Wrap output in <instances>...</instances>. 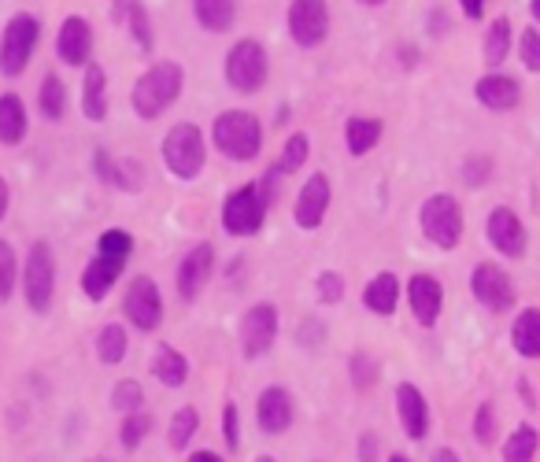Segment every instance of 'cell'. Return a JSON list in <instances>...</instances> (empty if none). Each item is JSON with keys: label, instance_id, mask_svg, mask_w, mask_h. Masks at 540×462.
Returning a JSON list of instances; mask_svg holds the SVG:
<instances>
[{"label": "cell", "instance_id": "cell-1", "mask_svg": "<svg viewBox=\"0 0 540 462\" xmlns=\"http://www.w3.org/2000/svg\"><path fill=\"white\" fill-rule=\"evenodd\" d=\"M130 256H134V237H130V233L126 230L100 233L97 252H93V259H89L86 270H82V292H86V300L100 304V300L119 285Z\"/></svg>", "mask_w": 540, "mask_h": 462}, {"label": "cell", "instance_id": "cell-2", "mask_svg": "<svg viewBox=\"0 0 540 462\" xmlns=\"http://www.w3.org/2000/svg\"><path fill=\"white\" fill-rule=\"evenodd\" d=\"M185 89V67L178 60H160L152 63L141 78L134 82V93H130V104H134L137 119L156 122L160 115L178 104Z\"/></svg>", "mask_w": 540, "mask_h": 462}, {"label": "cell", "instance_id": "cell-3", "mask_svg": "<svg viewBox=\"0 0 540 462\" xmlns=\"http://www.w3.org/2000/svg\"><path fill=\"white\" fill-rule=\"evenodd\" d=\"M211 145L234 163H252L263 152V122L252 111H222L211 122Z\"/></svg>", "mask_w": 540, "mask_h": 462}, {"label": "cell", "instance_id": "cell-4", "mask_svg": "<svg viewBox=\"0 0 540 462\" xmlns=\"http://www.w3.org/2000/svg\"><path fill=\"white\" fill-rule=\"evenodd\" d=\"M208 163V141L197 122H174L167 137H163V167L178 178V182H193L204 174Z\"/></svg>", "mask_w": 540, "mask_h": 462}, {"label": "cell", "instance_id": "cell-5", "mask_svg": "<svg viewBox=\"0 0 540 462\" xmlns=\"http://www.w3.org/2000/svg\"><path fill=\"white\" fill-rule=\"evenodd\" d=\"M418 226H422V237L433 248L455 252L463 241V230H467V215H463V204L452 193H433L418 207Z\"/></svg>", "mask_w": 540, "mask_h": 462}, {"label": "cell", "instance_id": "cell-6", "mask_svg": "<svg viewBox=\"0 0 540 462\" xmlns=\"http://www.w3.org/2000/svg\"><path fill=\"white\" fill-rule=\"evenodd\" d=\"M37 41H41V19L30 12H15L4 23V34H0V74L19 78L34 60Z\"/></svg>", "mask_w": 540, "mask_h": 462}, {"label": "cell", "instance_id": "cell-7", "mask_svg": "<svg viewBox=\"0 0 540 462\" xmlns=\"http://www.w3.org/2000/svg\"><path fill=\"white\" fill-rule=\"evenodd\" d=\"M270 78V56L263 49V41L256 37H241L234 49L226 52V82L234 93L241 97H252L259 89L267 86Z\"/></svg>", "mask_w": 540, "mask_h": 462}, {"label": "cell", "instance_id": "cell-8", "mask_svg": "<svg viewBox=\"0 0 540 462\" xmlns=\"http://www.w3.org/2000/svg\"><path fill=\"white\" fill-rule=\"evenodd\" d=\"M23 296L34 315H49L56 296V252L49 241H34L23 263Z\"/></svg>", "mask_w": 540, "mask_h": 462}, {"label": "cell", "instance_id": "cell-9", "mask_svg": "<svg viewBox=\"0 0 540 462\" xmlns=\"http://www.w3.org/2000/svg\"><path fill=\"white\" fill-rule=\"evenodd\" d=\"M270 204L267 196L259 193L256 182L237 185L234 193L222 200V230L230 237H256L267 226Z\"/></svg>", "mask_w": 540, "mask_h": 462}, {"label": "cell", "instance_id": "cell-10", "mask_svg": "<svg viewBox=\"0 0 540 462\" xmlns=\"http://www.w3.org/2000/svg\"><path fill=\"white\" fill-rule=\"evenodd\" d=\"M470 292L489 315H507L518 304V289L500 263H478L470 270Z\"/></svg>", "mask_w": 540, "mask_h": 462}, {"label": "cell", "instance_id": "cell-11", "mask_svg": "<svg viewBox=\"0 0 540 462\" xmlns=\"http://www.w3.org/2000/svg\"><path fill=\"white\" fill-rule=\"evenodd\" d=\"M123 315L130 318L137 333H156L163 326V292L148 274L130 278L123 292Z\"/></svg>", "mask_w": 540, "mask_h": 462}, {"label": "cell", "instance_id": "cell-12", "mask_svg": "<svg viewBox=\"0 0 540 462\" xmlns=\"http://www.w3.org/2000/svg\"><path fill=\"white\" fill-rule=\"evenodd\" d=\"M285 23H289V37L300 49H319L330 37V4L326 0H293Z\"/></svg>", "mask_w": 540, "mask_h": 462}, {"label": "cell", "instance_id": "cell-13", "mask_svg": "<svg viewBox=\"0 0 540 462\" xmlns=\"http://www.w3.org/2000/svg\"><path fill=\"white\" fill-rule=\"evenodd\" d=\"M278 326H282V318H278V307L274 304H252L241 318V355L245 359H263V355L274 348L278 341Z\"/></svg>", "mask_w": 540, "mask_h": 462}, {"label": "cell", "instance_id": "cell-14", "mask_svg": "<svg viewBox=\"0 0 540 462\" xmlns=\"http://www.w3.org/2000/svg\"><path fill=\"white\" fill-rule=\"evenodd\" d=\"M215 263H219V256H215V244L211 241H200L193 244L189 252L182 256V263H178V274H174V285H178V296L182 300H200V292L208 289L211 274H215Z\"/></svg>", "mask_w": 540, "mask_h": 462}, {"label": "cell", "instance_id": "cell-15", "mask_svg": "<svg viewBox=\"0 0 540 462\" xmlns=\"http://www.w3.org/2000/svg\"><path fill=\"white\" fill-rule=\"evenodd\" d=\"M485 237L507 259H522L529 248V230L526 222L518 219L515 207H492L489 219H485Z\"/></svg>", "mask_w": 540, "mask_h": 462}, {"label": "cell", "instance_id": "cell-16", "mask_svg": "<svg viewBox=\"0 0 540 462\" xmlns=\"http://www.w3.org/2000/svg\"><path fill=\"white\" fill-rule=\"evenodd\" d=\"M296 422V400L285 385H267L256 400V426L263 437H285Z\"/></svg>", "mask_w": 540, "mask_h": 462}, {"label": "cell", "instance_id": "cell-17", "mask_svg": "<svg viewBox=\"0 0 540 462\" xmlns=\"http://www.w3.org/2000/svg\"><path fill=\"white\" fill-rule=\"evenodd\" d=\"M333 204V185L326 174H307V182L300 185V196H296L293 204V219L296 226L304 233L319 230L322 219H326V211Z\"/></svg>", "mask_w": 540, "mask_h": 462}, {"label": "cell", "instance_id": "cell-18", "mask_svg": "<svg viewBox=\"0 0 540 462\" xmlns=\"http://www.w3.org/2000/svg\"><path fill=\"white\" fill-rule=\"evenodd\" d=\"M396 418H400V429L407 433V440H426L430 437V403H426V392L411 385V381H400L396 385Z\"/></svg>", "mask_w": 540, "mask_h": 462}, {"label": "cell", "instance_id": "cell-19", "mask_svg": "<svg viewBox=\"0 0 540 462\" xmlns=\"http://www.w3.org/2000/svg\"><path fill=\"white\" fill-rule=\"evenodd\" d=\"M56 56L67 67H86L93 60V26L86 15H67L56 34Z\"/></svg>", "mask_w": 540, "mask_h": 462}, {"label": "cell", "instance_id": "cell-20", "mask_svg": "<svg viewBox=\"0 0 540 462\" xmlns=\"http://www.w3.org/2000/svg\"><path fill=\"white\" fill-rule=\"evenodd\" d=\"M407 304H411V315H415L418 326L433 329L444 311V285L433 274H415L407 281Z\"/></svg>", "mask_w": 540, "mask_h": 462}, {"label": "cell", "instance_id": "cell-21", "mask_svg": "<svg viewBox=\"0 0 540 462\" xmlns=\"http://www.w3.org/2000/svg\"><path fill=\"white\" fill-rule=\"evenodd\" d=\"M474 97H478L481 108L489 111H515L518 100H522V86H518V78H511V74L489 71L474 82Z\"/></svg>", "mask_w": 540, "mask_h": 462}, {"label": "cell", "instance_id": "cell-22", "mask_svg": "<svg viewBox=\"0 0 540 462\" xmlns=\"http://www.w3.org/2000/svg\"><path fill=\"white\" fill-rule=\"evenodd\" d=\"M400 296H404V281L396 278L393 270H378L367 281V289H363V307L370 315L389 318L396 311V304H400Z\"/></svg>", "mask_w": 540, "mask_h": 462}, {"label": "cell", "instance_id": "cell-23", "mask_svg": "<svg viewBox=\"0 0 540 462\" xmlns=\"http://www.w3.org/2000/svg\"><path fill=\"white\" fill-rule=\"evenodd\" d=\"M82 71H86V78H82V115L89 122H104L108 119V71L93 60Z\"/></svg>", "mask_w": 540, "mask_h": 462}, {"label": "cell", "instance_id": "cell-24", "mask_svg": "<svg viewBox=\"0 0 540 462\" xmlns=\"http://www.w3.org/2000/svg\"><path fill=\"white\" fill-rule=\"evenodd\" d=\"M115 19L130 30L137 52H152V45H156V30H152V15H148V8L141 0H115Z\"/></svg>", "mask_w": 540, "mask_h": 462}, {"label": "cell", "instance_id": "cell-25", "mask_svg": "<svg viewBox=\"0 0 540 462\" xmlns=\"http://www.w3.org/2000/svg\"><path fill=\"white\" fill-rule=\"evenodd\" d=\"M30 134V115L19 93H0V145H23Z\"/></svg>", "mask_w": 540, "mask_h": 462}, {"label": "cell", "instance_id": "cell-26", "mask_svg": "<svg viewBox=\"0 0 540 462\" xmlns=\"http://www.w3.org/2000/svg\"><path fill=\"white\" fill-rule=\"evenodd\" d=\"M381 137H385V122L374 119V115H352L344 122V148H348V156L374 152L381 145Z\"/></svg>", "mask_w": 540, "mask_h": 462}, {"label": "cell", "instance_id": "cell-27", "mask_svg": "<svg viewBox=\"0 0 540 462\" xmlns=\"http://www.w3.org/2000/svg\"><path fill=\"white\" fill-rule=\"evenodd\" d=\"M152 377L160 385H167V389H182L185 381H189V359L174 344H156V352H152Z\"/></svg>", "mask_w": 540, "mask_h": 462}, {"label": "cell", "instance_id": "cell-28", "mask_svg": "<svg viewBox=\"0 0 540 462\" xmlns=\"http://www.w3.org/2000/svg\"><path fill=\"white\" fill-rule=\"evenodd\" d=\"M511 344L515 352L529 363L540 359V311L537 307H522L515 315V326H511Z\"/></svg>", "mask_w": 540, "mask_h": 462}, {"label": "cell", "instance_id": "cell-29", "mask_svg": "<svg viewBox=\"0 0 540 462\" xmlns=\"http://www.w3.org/2000/svg\"><path fill=\"white\" fill-rule=\"evenodd\" d=\"M515 49V34H511V19L507 15H496L485 30V41H481V56H485V67H504L507 56Z\"/></svg>", "mask_w": 540, "mask_h": 462}, {"label": "cell", "instance_id": "cell-30", "mask_svg": "<svg viewBox=\"0 0 540 462\" xmlns=\"http://www.w3.org/2000/svg\"><path fill=\"white\" fill-rule=\"evenodd\" d=\"M193 15L208 34H226L237 23V0H193Z\"/></svg>", "mask_w": 540, "mask_h": 462}, {"label": "cell", "instance_id": "cell-31", "mask_svg": "<svg viewBox=\"0 0 540 462\" xmlns=\"http://www.w3.org/2000/svg\"><path fill=\"white\" fill-rule=\"evenodd\" d=\"M37 111L41 119L60 122L67 115V86H63L60 74H45L41 86H37Z\"/></svg>", "mask_w": 540, "mask_h": 462}, {"label": "cell", "instance_id": "cell-32", "mask_svg": "<svg viewBox=\"0 0 540 462\" xmlns=\"http://www.w3.org/2000/svg\"><path fill=\"white\" fill-rule=\"evenodd\" d=\"M200 433V411L197 407H178V411L171 414V422H167V444H171L174 451H189V440Z\"/></svg>", "mask_w": 540, "mask_h": 462}, {"label": "cell", "instance_id": "cell-33", "mask_svg": "<svg viewBox=\"0 0 540 462\" xmlns=\"http://www.w3.org/2000/svg\"><path fill=\"white\" fill-rule=\"evenodd\" d=\"M537 448H540L537 426L522 422V426H515V433H507L504 462H537Z\"/></svg>", "mask_w": 540, "mask_h": 462}, {"label": "cell", "instance_id": "cell-34", "mask_svg": "<svg viewBox=\"0 0 540 462\" xmlns=\"http://www.w3.org/2000/svg\"><path fill=\"white\" fill-rule=\"evenodd\" d=\"M130 352V337H126V329L119 322H111L97 333V359L104 366H119Z\"/></svg>", "mask_w": 540, "mask_h": 462}, {"label": "cell", "instance_id": "cell-35", "mask_svg": "<svg viewBox=\"0 0 540 462\" xmlns=\"http://www.w3.org/2000/svg\"><path fill=\"white\" fill-rule=\"evenodd\" d=\"M348 377H352V389L356 392H374L381 381V363L374 359L370 352H356L352 359H348Z\"/></svg>", "mask_w": 540, "mask_h": 462}, {"label": "cell", "instance_id": "cell-36", "mask_svg": "<svg viewBox=\"0 0 540 462\" xmlns=\"http://www.w3.org/2000/svg\"><path fill=\"white\" fill-rule=\"evenodd\" d=\"M307 159H311V137L307 134H289L282 145V156L274 163V171L282 174H296L300 167H307Z\"/></svg>", "mask_w": 540, "mask_h": 462}, {"label": "cell", "instance_id": "cell-37", "mask_svg": "<svg viewBox=\"0 0 540 462\" xmlns=\"http://www.w3.org/2000/svg\"><path fill=\"white\" fill-rule=\"evenodd\" d=\"M148 433H152V414H145V411L123 414V426H119V444H123L126 451L141 448V444L148 440Z\"/></svg>", "mask_w": 540, "mask_h": 462}, {"label": "cell", "instance_id": "cell-38", "mask_svg": "<svg viewBox=\"0 0 540 462\" xmlns=\"http://www.w3.org/2000/svg\"><path fill=\"white\" fill-rule=\"evenodd\" d=\"M111 407L119 414L141 411V407H145V389H141V381H134V377L115 381V389H111Z\"/></svg>", "mask_w": 540, "mask_h": 462}, {"label": "cell", "instance_id": "cell-39", "mask_svg": "<svg viewBox=\"0 0 540 462\" xmlns=\"http://www.w3.org/2000/svg\"><path fill=\"white\" fill-rule=\"evenodd\" d=\"M15 281H19V256H15L12 241L0 237V304H8L15 292Z\"/></svg>", "mask_w": 540, "mask_h": 462}, {"label": "cell", "instance_id": "cell-40", "mask_svg": "<svg viewBox=\"0 0 540 462\" xmlns=\"http://www.w3.org/2000/svg\"><path fill=\"white\" fill-rule=\"evenodd\" d=\"M496 433H500V414L492 407L489 400L478 403V411H474V440H478L481 448H492L496 444Z\"/></svg>", "mask_w": 540, "mask_h": 462}, {"label": "cell", "instance_id": "cell-41", "mask_svg": "<svg viewBox=\"0 0 540 462\" xmlns=\"http://www.w3.org/2000/svg\"><path fill=\"white\" fill-rule=\"evenodd\" d=\"M518 60H522V67H526L529 74L540 71V30H537V23L526 26L522 37H518Z\"/></svg>", "mask_w": 540, "mask_h": 462}, {"label": "cell", "instance_id": "cell-42", "mask_svg": "<svg viewBox=\"0 0 540 462\" xmlns=\"http://www.w3.org/2000/svg\"><path fill=\"white\" fill-rule=\"evenodd\" d=\"M315 296H319V304H341L344 300V278L337 270H322L319 278H315Z\"/></svg>", "mask_w": 540, "mask_h": 462}, {"label": "cell", "instance_id": "cell-43", "mask_svg": "<svg viewBox=\"0 0 540 462\" xmlns=\"http://www.w3.org/2000/svg\"><path fill=\"white\" fill-rule=\"evenodd\" d=\"M296 344L300 348H319V344H326V322H322L319 315H307L300 326H296Z\"/></svg>", "mask_w": 540, "mask_h": 462}, {"label": "cell", "instance_id": "cell-44", "mask_svg": "<svg viewBox=\"0 0 540 462\" xmlns=\"http://www.w3.org/2000/svg\"><path fill=\"white\" fill-rule=\"evenodd\" d=\"M222 440L230 451H241V407L237 403L222 407Z\"/></svg>", "mask_w": 540, "mask_h": 462}, {"label": "cell", "instance_id": "cell-45", "mask_svg": "<svg viewBox=\"0 0 540 462\" xmlns=\"http://www.w3.org/2000/svg\"><path fill=\"white\" fill-rule=\"evenodd\" d=\"M489 178H492V159L467 156V163H463V182H467L470 189H481V185H489Z\"/></svg>", "mask_w": 540, "mask_h": 462}, {"label": "cell", "instance_id": "cell-46", "mask_svg": "<svg viewBox=\"0 0 540 462\" xmlns=\"http://www.w3.org/2000/svg\"><path fill=\"white\" fill-rule=\"evenodd\" d=\"M356 459L359 462H381V440L378 433H363L356 440Z\"/></svg>", "mask_w": 540, "mask_h": 462}, {"label": "cell", "instance_id": "cell-47", "mask_svg": "<svg viewBox=\"0 0 540 462\" xmlns=\"http://www.w3.org/2000/svg\"><path fill=\"white\" fill-rule=\"evenodd\" d=\"M455 4L463 8V15H467V19H474V23H478L481 15H485V4H489V0H455Z\"/></svg>", "mask_w": 540, "mask_h": 462}, {"label": "cell", "instance_id": "cell-48", "mask_svg": "<svg viewBox=\"0 0 540 462\" xmlns=\"http://www.w3.org/2000/svg\"><path fill=\"white\" fill-rule=\"evenodd\" d=\"M518 392H522V403H526L529 411H537V392H533V381H529V377L518 381Z\"/></svg>", "mask_w": 540, "mask_h": 462}, {"label": "cell", "instance_id": "cell-49", "mask_svg": "<svg viewBox=\"0 0 540 462\" xmlns=\"http://www.w3.org/2000/svg\"><path fill=\"white\" fill-rule=\"evenodd\" d=\"M8 207H12V189H8L4 174H0V222L8 219Z\"/></svg>", "mask_w": 540, "mask_h": 462}, {"label": "cell", "instance_id": "cell-50", "mask_svg": "<svg viewBox=\"0 0 540 462\" xmlns=\"http://www.w3.org/2000/svg\"><path fill=\"white\" fill-rule=\"evenodd\" d=\"M444 30H448V15H444L441 8H437V12H430V34L441 37Z\"/></svg>", "mask_w": 540, "mask_h": 462}, {"label": "cell", "instance_id": "cell-51", "mask_svg": "<svg viewBox=\"0 0 540 462\" xmlns=\"http://www.w3.org/2000/svg\"><path fill=\"white\" fill-rule=\"evenodd\" d=\"M189 462H226L219 455V451H208V448H200V451H189Z\"/></svg>", "mask_w": 540, "mask_h": 462}, {"label": "cell", "instance_id": "cell-52", "mask_svg": "<svg viewBox=\"0 0 540 462\" xmlns=\"http://www.w3.org/2000/svg\"><path fill=\"white\" fill-rule=\"evenodd\" d=\"M430 462H463V459H459V451L455 448H433Z\"/></svg>", "mask_w": 540, "mask_h": 462}, {"label": "cell", "instance_id": "cell-53", "mask_svg": "<svg viewBox=\"0 0 540 462\" xmlns=\"http://www.w3.org/2000/svg\"><path fill=\"white\" fill-rule=\"evenodd\" d=\"M385 462H415V459H411V455H404V451H396V455H389Z\"/></svg>", "mask_w": 540, "mask_h": 462}, {"label": "cell", "instance_id": "cell-54", "mask_svg": "<svg viewBox=\"0 0 540 462\" xmlns=\"http://www.w3.org/2000/svg\"><path fill=\"white\" fill-rule=\"evenodd\" d=\"M529 12H533V19H540V0H529Z\"/></svg>", "mask_w": 540, "mask_h": 462}, {"label": "cell", "instance_id": "cell-55", "mask_svg": "<svg viewBox=\"0 0 540 462\" xmlns=\"http://www.w3.org/2000/svg\"><path fill=\"white\" fill-rule=\"evenodd\" d=\"M359 4H367V8H378V4H385V0H359Z\"/></svg>", "mask_w": 540, "mask_h": 462}, {"label": "cell", "instance_id": "cell-56", "mask_svg": "<svg viewBox=\"0 0 540 462\" xmlns=\"http://www.w3.org/2000/svg\"><path fill=\"white\" fill-rule=\"evenodd\" d=\"M256 462H278V459H270V455H256Z\"/></svg>", "mask_w": 540, "mask_h": 462}, {"label": "cell", "instance_id": "cell-57", "mask_svg": "<svg viewBox=\"0 0 540 462\" xmlns=\"http://www.w3.org/2000/svg\"><path fill=\"white\" fill-rule=\"evenodd\" d=\"M315 462H322V459H315Z\"/></svg>", "mask_w": 540, "mask_h": 462}, {"label": "cell", "instance_id": "cell-58", "mask_svg": "<svg viewBox=\"0 0 540 462\" xmlns=\"http://www.w3.org/2000/svg\"><path fill=\"white\" fill-rule=\"evenodd\" d=\"M100 462H104V459H100Z\"/></svg>", "mask_w": 540, "mask_h": 462}]
</instances>
